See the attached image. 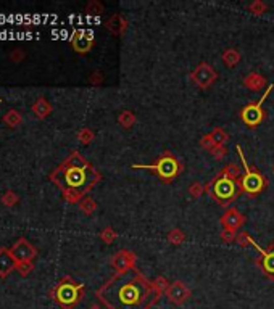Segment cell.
I'll return each instance as SVG.
<instances>
[{
  "label": "cell",
  "instance_id": "7402d4cb",
  "mask_svg": "<svg viewBox=\"0 0 274 309\" xmlns=\"http://www.w3.org/2000/svg\"><path fill=\"white\" fill-rule=\"evenodd\" d=\"M118 122H120L121 127L131 129L132 126H134V122H136V114L132 113V111H129V110L121 111V114L118 116Z\"/></svg>",
  "mask_w": 274,
  "mask_h": 309
},
{
  "label": "cell",
  "instance_id": "5bb4252c",
  "mask_svg": "<svg viewBox=\"0 0 274 309\" xmlns=\"http://www.w3.org/2000/svg\"><path fill=\"white\" fill-rule=\"evenodd\" d=\"M229 140V136L224 129L221 127H215L211 132L205 134L200 139V145L205 148V150H213L215 147H221V145H226V142Z\"/></svg>",
  "mask_w": 274,
  "mask_h": 309
},
{
  "label": "cell",
  "instance_id": "d4e9b609",
  "mask_svg": "<svg viewBox=\"0 0 274 309\" xmlns=\"http://www.w3.org/2000/svg\"><path fill=\"white\" fill-rule=\"evenodd\" d=\"M79 208H81L83 213L92 214L94 211L97 209V203H95V200H92L91 197H84L81 201H79Z\"/></svg>",
  "mask_w": 274,
  "mask_h": 309
},
{
  "label": "cell",
  "instance_id": "d590c367",
  "mask_svg": "<svg viewBox=\"0 0 274 309\" xmlns=\"http://www.w3.org/2000/svg\"><path fill=\"white\" fill-rule=\"evenodd\" d=\"M236 242L241 245V246H247V243L250 245V235L247 234V232H241L237 235V238H236Z\"/></svg>",
  "mask_w": 274,
  "mask_h": 309
},
{
  "label": "cell",
  "instance_id": "8d00e7d4",
  "mask_svg": "<svg viewBox=\"0 0 274 309\" xmlns=\"http://www.w3.org/2000/svg\"><path fill=\"white\" fill-rule=\"evenodd\" d=\"M91 82H92V84H99V82H102L100 73H94V74H91Z\"/></svg>",
  "mask_w": 274,
  "mask_h": 309
},
{
  "label": "cell",
  "instance_id": "f546056e",
  "mask_svg": "<svg viewBox=\"0 0 274 309\" xmlns=\"http://www.w3.org/2000/svg\"><path fill=\"white\" fill-rule=\"evenodd\" d=\"M205 190H207V185H203L202 182H193L189 187V193H190V197H193V198L202 197L203 193H205Z\"/></svg>",
  "mask_w": 274,
  "mask_h": 309
},
{
  "label": "cell",
  "instance_id": "484cf974",
  "mask_svg": "<svg viewBox=\"0 0 274 309\" xmlns=\"http://www.w3.org/2000/svg\"><path fill=\"white\" fill-rule=\"evenodd\" d=\"M116 237H118V234L113 231V227H105V229H102V232H100V240L103 243H107V245H111Z\"/></svg>",
  "mask_w": 274,
  "mask_h": 309
},
{
  "label": "cell",
  "instance_id": "f35d334b",
  "mask_svg": "<svg viewBox=\"0 0 274 309\" xmlns=\"http://www.w3.org/2000/svg\"><path fill=\"white\" fill-rule=\"evenodd\" d=\"M0 103H2V99H0Z\"/></svg>",
  "mask_w": 274,
  "mask_h": 309
},
{
  "label": "cell",
  "instance_id": "9a60e30c",
  "mask_svg": "<svg viewBox=\"0 0 274 309\" xmlns=\"http://www.w3.org/2000/svg\"><path fill=\"white\" fill-rule=\"evenodd\" d=\"M110 264L116 272L129 269V268H136V254L132 251H129V250H120L111 258Z\"/></svg>",
  "mask_w": 274,
  "mask_h": 309
},
{
  "label": "cell",
  "instance_id": "2e32d148",
  "mask_svg": "<svg viewBox=\"0 0 274 309\" xmlns=\"http://www.w3.org/2000/svg\"><path fill=\"white\" fill-rule=\"evenodd\" d=\"M15 268H16V261L12 256L10 250L2 246L0 248V279L8 277V274L15 271Z\"/></svg>",
  "mask_w": 274,
  "mask_h": 309
},
{
  "label": "cell",
  "instance_id": "83f0119b",
  "mask_svg": "<svg viewBox=\"0 0 274 309\" xmlns=\"http://www.w3.org/2000/svg\"><path fill=\"white\" fill-rule=\"evenodd\" d=\"M18 200H20L18 195H16L13 190H7L2 195V198H0V201H2L5 206H15L16 203H18Z\"/></svg>",
  "mask_w": 274,
  "mask_h": 309
},
{
  "label": "cell",
  "instance_id": "3957f363",
  "mask_svg": "<svg viewBox=\"0 0 274 309\" xmlns=\"http://www.w3.org/2000/svg\"><path fill=\"white\" fill-rule=\"evenodd\" d=\"M207 192L218 205L224 208H227L239 198L241 193H244L241 187V178H232L224 171H221L213 181L207 184Z\"/></svg>",
  "mask_w": 274,
  "mask_h": 309
},
{
  "label": "cell",
  "instance_id": "cb8c5ba5",
  "mask_svg": "<svg viewBox=\"0 0 274 309\" xmlns=\"http://www.w3.org/2000/svg\"><path fill=\"white\" fill-rule=\"evenodd\" d=\"M94 139H95V134H94V130L89 129V127H83L81 130L77 132V140L83 145H89Z\"/></svg>",
  "mask_w": 274,
  "mask_h": 309
},
{
  "label": "cell",
  "instance_id": "52a82bcc",
  "mask_svg": "<svg viewBox=\"0 0 274 309\" xmlns=\"http://www.w3.org/2000/svg\"><path fill=\"white\" fill-rule=\"evenodd\" d=\"M272 89H274V85L268 84L266 91H264V94L260 97V100L247 105V107H244L241 110V119L247 127L255 129L264 121V118H266V111H264V108H263V102L268 99V95L272 92Z\"/></svg>",
  "mask_w": 274,
  "mask_h": 309
},
{
  "label": "cell",
  "instance_id": "d6a6232c",
  "mask_svg": "<svg viewBox=\"0 0 274 309\" xmlns=\"http://www.w3.org/2000/svg\"><path fill=\"white\" fill-rule=\"evenodd\" d=\"M210 153L213 155L215 160H221V158H224V156L227 155V148H226V145L215 147L213 150H210Z\"/></svg>",
  "mask_w": 274,
  "mask_h": 309
},
{
  "label": "cell",
  "instance_id": "74e56055",
  "mask_svg": "<svg viewBox=\"0 0 274 309\" xmlns=\"http://www.w3.org/2000/svg\"><path fill=\"white\" fill-rule=\"evenodd\" d=\"M89 309H103V307H102V306H99V304H92Z\"/></svg>",
  "mask_w": 274,
  "mask_h": 309
},
{
  "label": "cell",
  "instance_id": "277c9868",
  "mask_svg": "<svg viewBox=\"0 0 274 309\" xmlns=\"http://www.w3.org/2000/svg\"><path fill=\"white\" fill-rule=\"evenodd\" d=\"M50 296L61 309H74L84 296V284H79L73 277L65 276L50 290Z\"/></svg>",
  "mask_w": 274,
  "mask_h": 309
},
{
  "label": "cell",
  "instance_id": "ffe728a7",
  "mask_svg": "<svg viewBox=\"0 0 274 309\" xmlns=\"http://www.w3.org/2000/svg\"><path fill=\"white\" fill-rule=\"evenodd\" d=\"M241 58H242V55H241V52H239L237 49H226L223 52V55H221V60H223V63L227 68H232V66L239 65Z\"/></svg>",
  "mask_w": 274,
  "mask_h": 309
},
{
  "label": "cell",
  "instance_id": "8fae6325",
  "mask_svg": "<svg viewBox=\"0 0 274 309\" xmlns=\"http://www.w3.org/2000/svg\"><path fill=\"white\" fill-rule=\"evenodd\" d=\"M166 299L174 306H182L190 298V288L181 280H174L165 291Z\"/></svg>",
  "mask_w": 274,
  "mask_h": 309
},
{
  "label": "cell",
  "instance_id": "7c38bea8",
  "mask_svg": "<svg viewBox=\"0 0 274 309\" xmlns=\"http://www.w3.org/2000/svg\"><path fill=\"white\" fill-rule=\"evenodd\" d=\"M71 47L74 49L76 54L79 55H86L89 54L91 49L94 47V34L92 31H86V29H76L73 32L71 39Z\"/></svg>",
  "mask_w": 274,
  "mask_h": 309
},
{
  "label": "cell",
  "instance_id": "8992f818",
  "mask_svg": "<svg viewBox=\"0 0 274 309\" xmlns=\"http://www.w3.org/2000/svg\"><path fill=\"white\" fill-rule=\"evenodd\" d=\"M237 150V155L241 158V163H242V167H244V175H241V187H242V192L245 193L249 198H255L258 197L260 193H263L268 187V179L264 178V175L258 171V169H253L252 166H249L245 160V155L242 152L241 147H236Z\"/></svg>",
  "mask_w": 274,
  "mask_h": 309
},
{
  "label": "cell",
  "instance_id": "4316f807",
  "mask_svg": "<svg viewBox=\"0 0 274 309\" xmlns=\"http://www.w3.org/2000/svg\"><path fill=\"white\" fill-rule=\"evenodd\" d=\"M247 8H249V12L253 15H263L268 12V5L261 2V0H255V2H252Z\"/></svg>",
  "mask_w": 274,
  "mask_h": 309
},
{
  "label": "cell",
  "instance_id": "4dcf8cb0",
  "mask_svg": "<svg viewBox=\"0 0 274 309\" xmlns=\"http://www.w3.org/2000/svg\"><path fill=\"white\" fill-rule=\"evenodd\" d=\"M153 284H155V287L158 288L162 291V293L165 295V291L168 290V287H170V282L166 280V277H163V276H158L155 280H153Z\"/></svg>",
  "mask_w": 274,
  "mask_h": 309
},
{
  "label": "cell",
  "instance_id": "9c48e42d",
  "mask_svg": "<svg viewBox=\"0 0 274 309\" xmlns=\"http://www.w3.org/2000/svg\"><path fill=\"white\" fill-rule=\"evenodd\" d=\"M250 245L260 253V258L256 261V264L260 266L264 276H268L269 279L274 280V243H271L268 248L264 250V248H260V245H256L255 240L250 237Z\"/></svg>",
  "mask_w": 274,
  "mask_h": 309
},
{
  "label": "cell",
  "instance_id": "5b68a950",
  "mask_svg": "<svg viewBox=\"0 0 274 309\" xmlns=\"http://www.w3.org/2000/svg\"><path fill=\"white\" fill-rule=\"evenodd\" d=\"M132 169H145L152 171L158 175V179L163 182H171L182 172V164L173 153L165 152L150 164H132Z\"/></svg>",
  "mask_w": 274,
  "mask_h": 309
},
{
  "label": "cell",
  "instance_id": "f1b7e54d",
  "mask_svg": "<svg viewBox=\"0 0 274 309\" xmlns=\"http://www.w3.org/2000/svg\"><path fill=\"white\" fill-rule=\"evenodd\" d=\"M32 269H34L32 261H28V262H16V268H15V271H18V274H20L21 277H28Z\"/></svg>",
  "mask_w": 274,
  "mask_h": 309
},
{
  "label": "cell",
  "instance_id": "ac0fdd59",
  "mask_svg": "<svg viewBox=\"0 0 274 309\" xmlns=\"http://www.w3.org/2000/svg\"><path fill=\"white\" fill-rule=\"evenodd\" d=\"M32 113L36 114V118L44 119V118H47L49 114L52 113V105L49 103L47 99L39 97V99L34 102V105H32Z\"/></svg>",
  "mask_w": 274,
  "mask_h": 309
},
{
  "label": "cell",
  "instance_id": "ba28073f",
  "mask_svg": "<svg viewBox=\"0 0 274 309\" xmlns=\"http://www.w3.org/2000/svg\"><path fill=\"white\" fill-rule=\"evenodd\" d=\"M190 79L202 91H207L208 87H211L216 82L218 74L213 69V66L208 65L207 61H202V63H199V66L190 73Z\"/></svg>",
  "mask_w": 274,
  "mask_h": 309
},
{
  "label": "cell",
  "instance_id": "1f68e13d",
  "mask_svg": "<svg viewBox=\"0 0 274 309\" xmlns=\"http://www.w3.org/2000/svg\"><path fill=\"white\" fill-rule=\"evenodd\" d=\"M86 12H87V13H94V15H100V13L103 12V7H102V4L92 0V2L86 7Z\"/></svg>",
  "mask_w": 274,
  "mask_h": 309
},
{
  "label": "cell",
  "instance_id": "e0dca14e",
  "mask_svg": "<svg viewBox=\"0 0 274 309\" xmlns=\"http://www.w3.org/2000/svg\"><path fill=\"white\" fill-rule=\"evenodd\" d=\"M242 84L247 87V89H250L253 92H260L263 87L266 85V77H264L263 74H260V73L252 71V73H249L244 77Z\"/></svg>",
  "mask_w": 274,
  "mask_h": 309
},
{
  "label": "cell",
  "instance_id": "30bf717a",
  "mask_svg": "<svg viewBox=\"0 0 274 309\" xmlns=\"http://www.w3.org/2000/svg\"><path fill=\"white\" fill-rule=\"evenodd\" d=\"M10 253L16 262H28L37 256V248L29 240H26L24 237H21L10 248Z\"/></svg>",
  "mask_w": 274,
  "mask_h": 309
},
{
  "label": "cell",
  "instance_id": "603a6c76",
  "mask_svg": "<svg viewBox=\"0 0 274 309\" xmlns=\"http://www.w3.org/2000/svg\"><path fill=\"white\" fill-rule=\"evenodd\" d=\"M184 240H185V234L181 231V229H178V227H176V229H171L170 234H168V242H170L171 245H176V246H178V245H181Z\"/></svg>",
  "mask_w": 274,
  "mask_h": 309
},
{
  "label": "cell",
  "instance_id": "836d02e7",
  "mask_svg": "<svg viewBox=\"0 0 274 309\" xmlns=\"http://www.w3.org/2000/svg\"><path fill=\"white\" fill-rule=\"evenodd\" d=\"M24 58H26V54H24L23 49H15L10 54V60L13 61V63H21Z\"/></svg>",
  "mask_w": 274,
  "mask_h": 309
},
{
  "label": "cell",
  "instance_id": "d6986e66",
  "mask_svg": "<svg viewBox=\"0 0 274 309\" xmlns=\"http://www.w3.org/2000/svg\"><path fill=\"white\" fill-rule=\"evenodd\" d=\"M126 26H128V21L123 18L121 15H113L111 18L107 21V29L110 32H113L114 36H120V34L125 32Z\"/></svg>",
  "mask_w": 274,
  "mask_h": 309
},
{
  "label": "cell",
  "instance_id": "e575fe53",
  "mask_svg": "<svg viewBox=\"0 0 274 309\" xmlns=\"http://www.w3.org/2000/svg\"><path fill=\"white\" fill-rule=\"evenodd\" d=\"M236 238H237V232L226 231V229H223V232H221V240L226 242V243H232Z\"/></svg>",
  "mask_w": 274,
  "mask_h": 309
},
{
  "label": "cell",
  "instance_id": "44dd1931",
  "mask_svg": "<svg viewBox=\"0 0 274 309\" xmlns=\"http://www.w3.org/2000/svg\"><path fill=\"white\" fill-rule=\"evenodd\" d=\"M4 122L8 126V127H18L21 124V121H23V116H21V113L20 111H16V110H8L5 114H4Z\"/></svg>",
  "mask_w": 274,
  "mask_h": 309
},
{
  "label": "cell",
  "instance_id": "7a4b0ae2",
  "mask_svg": "<svg viewBox=\"0 0 274 309\" xmlns=\"http://www.w3.org/2000/svg\"><path fill=\"white\" fill-rule=\"evenodd\" d=\"M49 179L63 193L68 203H77L87 197L102 175L79 152H71L66 160L50 172Z\"/></svg>",
  "mask_w": 274,
  "mask_h": 309
},
{
  "label": "cell",
  "instance_id": "6da1fadb",
  "mask_svg": "<svg viewBox=\"0 0 274 309\" xmlns=\"http://www.w3.org/2000/svg\"><path fill=\"white\" fill-rule=\"evenodd\" d=\"M95 296L107 309H152L163 293L137 268H129L114 272Z\"/></svg>",
  "mask_w": 274,
  "mask_h": 309
},
{
  "label": "cell",
  "instance_id": "4fadbf2b",
  "mask_svg": "<svg viewBox=\"0 0 274 309\" xmlns=\"http://www.w3.org/2000/svg\"><path fill=\"white\" fill-rule=\"evenodd\" d=\"M219 223H221V226H223V229H226V231L237 232L239 229L245 224V216L237 208H227L226 213L221 216Z\"/></svg>",
  "mask_w": 274,
  "mask_h": 309
}]
</instances>
